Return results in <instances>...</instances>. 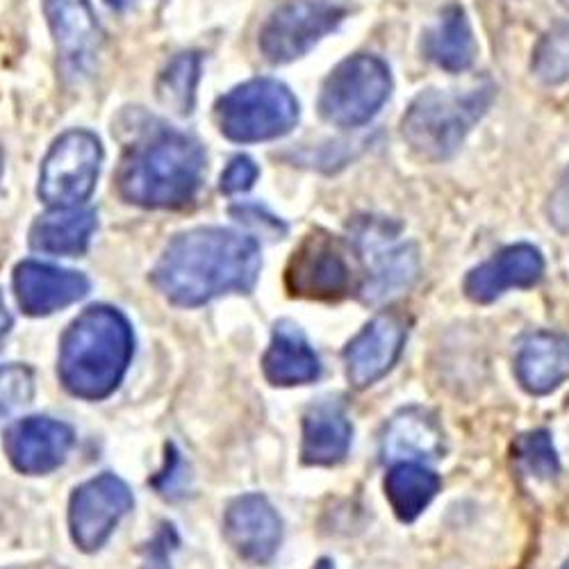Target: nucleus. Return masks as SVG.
<instances>
[{"instance_id":"4468645a","label":"nucleus","mask_w":569,"mask_h":569,"mask_svg":"<svg viewBox=\"0 0 569 569\" xmlns=\"http://www.w3.org/2000/svg\"><path fill=\"white\" fill-rule=\"evenodd\" d=\"M545 276V258L533 244H512L471 269L465 278V295L473 303H492L508 290H527Z\"/></svg>"},{"instance_id":"dca6fc26","label":"nucleus","mask_w":569,"mask_h":569,"mask_svg":"<svg viewBox=\"0 0 569 569\" xmlns=\"http://www.w3.org/2000/svg\"><path fill=\"white\" fill-rule=\"evenodd\" d=\"M73 447V431L64 421L28 417L6 433V451L23 473H49L58 469Z\"/></svg>"},{"instance_id":"2f4dec72","label":"nucleus","mask_w":569,"mask_h":569,"mask_svg":"<svg viewBox=\"0 0 569 569\" xmlns=\"http://www.w3.org/2000/svg\"><path fill=\"white\" fill-rule=\"evenodd\" d=\"M10 328H12V315H10L8 306H6L3 295H0V347H3V342H6L8 333H10Z\"/></svg>"},{"instance_id":"c756f323","label":"nucleus","mask_w":569,"mask_h":569,"mask_svg":"<svg viewBox=\"0 0 569 569\" xmlns=\"http://www.w3.org/2000/svg\"><path fill=\"white\" fill-rule=\"evenodd\" d=\"M176 531L171 525H164L162 531L158 533V538L149 545L147 549V569H169V553H171V545H176Z\"/></svg>"},{"instance_id":"473e14b6","label":"nucleus","mask_w":569,"mask_h":569,"mask_svg":"<svg viewBox=\"0 0 569 569\" xmlns=\"http://www.w3.org/2000/svg\"><path fill=\"white\" fill-rule=\"evenodd\" d=\"M106 3L114 10V12H126L130 8L137 6V0H106Z\"/></svg>"},{"instance_id":"aec40b11","label":"nucleus","mask_w":569,"mask_h":569,"mask_svg":"<svg viewBox=\"0 0 569 569\" xmlns=\"http://www.w3.org/2000/svg\"><path fill=\"white\" fill-rule=\"evenodd\" d=\"M262 369L267 381L273 386H306L321 373L317 353L308 345L301 328L292 321L276 323Z\"/></svg>"},{"instance_id":"c9c22d12","label":"nucleus","mask_w":569,"mask_h":569,"mask_svg":"<svg viewBox=\"0 0 569 569\" xmlns=\"http://www.w3.org/2000/svg\"><path fill=\"white\" fill-rule=\"evenodd\" d=\"M562 569H569V560H567V562H565V565H562Z\"/></svg>"},{"instance_id":"c85d7f7f","label":"nucleus","mask_w":569,"mask_h":569,"mask_svg":"<svg viewBox=\"0 0 569 569\" xmlns=\"http://www.w3.org/2000/svg\"><path fill=\"white\" fill-rule=\"evenodd\" d=\"M260 169L247 156H237L230 160L226 171L221 173V192L223 194H242L249 192L253 182L258 180Z\"/></svg>"},{"instance_id":"ddd939ff","label":"nucleus","mask_w":569,"mask_h":569,"mask_svg":"<svg viewBox=\"0 0 569 569\" xmlns=\"http://www.w3.org/2000/svg\"><path fill=\"white\" fill-rule=\"evenodd\" d=\"M406 336L408 328L399 315L383 312L373 317L345 351L347 376L353 388L362 390L381 381L397 365L406 345Z\"/></svg>"},{"instance_id":"1a4fd4ad","label":"nucleus","mask_w":569,"mask_h":569,"mask_svg":"<svg viewBox=\"0 0 569 569\" xmlns=\"http://www.w3.org/2000/svg\"><path fill=\"white\" fill-rule=\"evenodd\" d=\"M103 164L101 139L89 130H69L56 139L41 162L39 199L51 208L84 203L97 187Z\"/></svg>"},{"instance_id":"0eeeda50","label":"nucleus","mask_w":569,"mask_h":569,"mask_svg":"<svg viewBox=\"0 0 569 569\" xmlns=\"http://www.w3.org/2000/svg\"><path fill=\"white\" fill-rule=\"evenodd\" d=\"M390 93V67L381 58L358 53L342 60L323 80L319 114L340 128H360L381 112Z\"/></svg>"},{"instance_id":"f704fd0d","label":"nucleus","mask_w":569,"mask_h":569,"mask_svg":"<svg viewBox=\"0 0 569 569\" xmlns=\"http://www.w3.org/2000/svg\"><path fill=\"white\" fill-rule=\"evenodd\" d=\"M0 169H3V156H0Z\"/></svg>"},{"instance_id":"39448f33","label":"nucleus","mask_w":569,"mask_h":569,"mask_svg":"<svg viewBox=\"0 0 569 569\" xmlns=\"http://www.w3.org/2000/svg\"><path fill=\"white\" fill-rule=\"evenodd\" d=\"M299 101L273 78L237 84L217 101V123L223 137L237 144H258L292 132L299 123Z\"/></svg>"},{"instance_id":"20e7f679","label":"nucleus","mask_w":569,"mask_h":569,"mask_svg":"<svg viewBox=\"0 0 569 569\" xmlns=\"http://www.w3.org/2000/svg\"><path fill=\"white\" fill-rule=\"evenodd\" d=\"M492 103L490 87L467 91H421L401 121L406 144L423 160L442 162L458 153L465 137Z\"/></svg>"},{"instance_id":"393cba45","label":"nucleus","mask_w":569,"mask_h":569,"mask_svg":"<svg viewBox=\"0 0 569 569\" xmlns=\"http://www.w3.org/2000/svg\"><path fill=\"white\" fill-rule=\"evenodd\" d=\"M201 78V56L180 53L176 56L158 78V99L173 114L187 117L194 110L197 87Z\"/></svg>"},{"instance_id":"b1692460","label":"nucleus","mask_w":569,"mask_h":569,"mask_svg":"<svg viewBox=\"0 0 569 569\" xmlns=\"http://www.w3.org/2000/svg\"><path fill=\"white\" fill-rule=\"evenodd\" d=\"M440 492V477L423 462H397L386 479V495L401 521H415Z\"/></svg>"},{"instance_id":"423d86ee","label":"nucleus","mask_w":569,"mask_h":569,"mask_svg":"<svg viewBox=\"0 0 569 569\" xmlns=\"http://www.w3.org/2000/svg\"><path fill=\"white\" fill-rule=\"evenodd\" d=\"M351 242L365 267L360 297L383 303L403 295L419 273L415 244L401 240V228L383 217H362L351 226Z\"/></svg>"},{"instance_id":"a211bd4d","label":"nucleus","mask_w":569,"mask_h":569,"mask_svg":"<svg viewBox=\"0 0 569 569\" xmlns=\"http://www.w3.org/2000/svg\"><path fill=\"white\" fill-rule=\"evenodd\" d=\"M386 462H429L445 453V431L438 417L423 408L399 410L383 433Z\"/></svg>"},{"instance_id":"9d476101","label":"nucleus","mask_w":569,"mask_h":569,"mask_svg":"<svg viewBox=\"0 0 569 569\" xmlns=\"http://www.w3.org/2000/svg\"><path fill=\"white\" fill-rule=\"evenodd\" d=\"M284 280L295 297L338 301L353 290L356 273L336 237L310 234L295 251Z\"/></svg>"},{"instance_id":"f3484780","label":"nucleus","mask_w":569,"mask_h":569,"mask_svg":"<svg viewBox=\"0 0 569 569\" xmlns=\"http://www.w3.org/2000/svg\"><path fill=\"white\" fill-rule=\"evenodd\" d=\"M230 547L251 562H269L282 538V521L267 497L244 495L234 499L223 519Z\"/></svg>"},{"instance_id":"cd10ccee","label":"nucleus","mask_w":569,"mask_h":569,"mask_svg":"<svg viewBox=\"0 0 569 569\" xmlns=\"http://www.w3.org/2000/svg\"><path fill=\"white\" fill-rule=\"evenodd\" d=\"M34 392L32 369L23 365L0 367V421L23 408Z\"/></svg>"},{"instance_id":"9b49d317","label":"nucleus","mask_w":569,"mask_h":569,"mask_svg":"<svg viewBox=\"0 0 569 569\" xmlns=\"http://www.w3.org/2000/svg\"><path fill=\"white\" fill-rule=\"evenodd\" d=\"M130 488L114 477V473H101V477L82 483L69 506V527L73 542L82 551H99L114 527L132 510Z\"/></svg>"},{"instance_id":"f03ea898","label":"nucleus","mask_w":569,"mask_h":569,"mask_svg":"<svg viewBox=\"0 0 569 569\" xmlns=\"http://www.w3.org/2000/svg\"><path fill=\"white\" fill-rule=\"evenodd\" d=\"M206 153L197 139L178 130H156L132 147L119 169V194L123 201L173 210L192 201L203 182Z\"/></svg>"},{"instance_id":"4be33fe9","label":"nucleus","mask_w":569,"mask_h":569,"mask_svg":"<svg viewBox=\"0 0 569 569\" xmlns=\"http://www.w3.org/2000/svg\"><path fill=\"white\" fill-rule=\"evenodd\" d=\"M97 230V212L89 208H53L30 228V247L51 256H80Z\"/></svg>"},{"instance_id":"a878e982","label":"nucleus","mask_w":569,"mask_h":569,"mask_svg":"<svg viewBox=\"0 0 569 569\" xmlns=\"http://www.w3.org/2000/svg\"><path fill=\"white\" fill-rule=\"evenodd\" d=\"M533 73L545 84L569 80V23L556 21L538 41L533 51Z\"/></svg>"},{"instance_id":"6e6552de","label":"nucleus","mask_w":569,"mask_h":569,"mask_svg":"<svg viewBox=\"0 0 569 569\" xmlns=\"http://www.w3.org/2000/svg\"><path fill=\"white\" fill-rule=\"evenodd\" d=\"M340 0H282L260 28V51L271 64H288L306 53L347 19Z\"/></svg>"},{"instance_id":"72a5a7b5","label":"nucleus","mask_w":569,"mask_h":569,"mask_svg":"<svg viewBox=\"0 0 569 569\" xmlns=\"http://www.w3.org/2000/svg\"><path fill=\"white\" fill-rule=\"evenodd\" d=\"M560 3H562L567 10H569V0H560Z\"/></svg>"},{"instance_id":"f8f14e48","label":"nucleus","mask_w":569,"mask_h":569,"mask_svg":"<svg viewBox=\"0 0 569 569\" xmlns=\"http://www.w3.org/2000/svg\"><path fill=\"white\" fill-rule=\"evenodd\" d=\"M58 56L73 78L91 73L99 62L103 32L89 0H43Z\"/></svg>"},{"instance_id":"412c9836","label":"nucleus","mask_w":569,"mask_h":569,"mask_svg":"<svg viewBox=\"0 0 569 569\" xmlns=\"http://www.w3.org/2000/svg\"><path fill=\"white\" fill-rule=\"evenodd\" d=\"M351 436V421L340 403L321 401L312 406L303 417V462L317 467L342 462L349 453Z\"/></svg>"},{"instance_id":"2eb2a0df","label":"nucleus","mask_w":569,"mask_h":569,"mask_svg":"<svg viewBox=\"0 0 569 569\" xmlns=\"http://www.w3.org/2000/svg\"><path fill=\"white\" fill-rule=\"evenodd\" d=\"M14 292L30 317L53 315L89 295V280L80 271L26 260L14 269Z\"/></svg>"},{"instance_id":"f257e3e1","label":"nucleus","mask_w":569,"mask_h":569,"mask_svg":"<svg viewBox=\"0 0 569 569\" xmlns=\"http://www.w3.org/2000/svg\"><path fill=\"white\" fill-rule=\"evenodd\" d=\"M260 244L228 228H194L173 237L156 271V288L176 306L194 308L221 295L256 288Z\"/></svg>"},{"instance_id":"5701e85b","label":"nucleus","mask_w":569,"mask_h":569,"mask_svg":"<svg viewBox=\"0 0 569 569\" xmlns=\"http://www.w3.org/2000/svg\"><path fill=\"white\" fill-rule=\"evenodd\" d=\"M423 51L426 58L433 60L440 69L449 73L467 71L473 64L479 46L477 39H473L471 23L460 6L451 3L440 12L436 28L423 37Z\"/></svg>"},{"instance_id":"7c9ffc66","label":"nucleus","mask_w":569,"mask_h":569,"mask_svg":"<svg viewBox=\"0 0 569 569\" xmlns=\"http://www.w3.org/2000/svg\"><path fill=\"white\" fill-rule=\"evenodd\" d=\"M549 221L558 230L569 232V169L549 199Z\"/></svg>"},{"instance_id":"7ed1b4c3","label":"nucleus","mask_w":569,"mask_h":569,"mask_svg":"<svg viewBox=\"0 0 569 569\" xmlns=\"http://www.w3.org/2000/svg\"><path fill=\"white\" fill-rule=\"evenodd\" d=\"M132 345V328L117 308H87L67 328L60 345L64 388L87 401L110 397L130 365Z\"/></svg>"},{"instance_id":"bb28decb","label":"nucleus","mask_w":569,"mask_h":569,"mask_svg":"<svg viewBox=\"0 0 569 569\" xmlns=\"http://www.w3.org/2000/svg\"><path fill=\"white\" fill-rule=\"evenodd\" d=\"M515 453L519 465L525 467L531 477L542 481L558 477L560 462H558V453L553 449L551 436L547 431H533V433L521 436L515 445Z\"/></svg>"},{"instance_id":"6ab92c4d","label":"nucleus","mask_w":569,"mask_h":569,"mask_svg":"<svg viewBox=\"0 0 569 569\" xmlns=\"http://www.w3.org/2000/svg\"><path fill=\"white\" fill-rule=\"evenodd\" d=\"M515 371L521 388L531 395H549L569 378V340L560 333H536L517 351Z\"/></svg>"}]
</instances>
